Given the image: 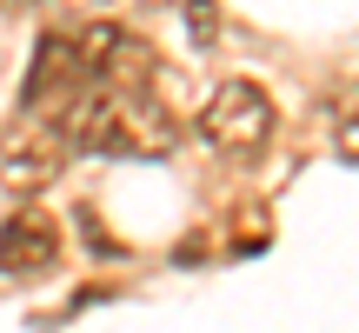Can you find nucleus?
I'll return each mask as SVG.
<instances>
[{
	"label": "nucleus",
	"mask_w": 359,
	"mask_h": 333,
	"mask_svg": "<svg viewBox=\"0 0 359 333\" xmlns=\"http://www.w3.org/2000/svg\"><path fill=\"white\" fill-rule=\"evenodd\" d=\"M180 147V114L167 80H100V133L93 154L127 160H167Z\"/></svg>",
	"instance_id": "obj_1"
},
{
	"label": "nucleus",
	"mask_w": 359,
	"mask_h": 333,
	"mask_svg": "<svg viewBox=\"0 0 359 333\" xmlns=\"http://www.w3.org/2000/svg\"><path fill=\"white\" fill-rule=\"evenodd\" d=\"M60 220L40 214V207H13L0 220V273L7 280H40V273L60 267Z\"/></svg>",
	"instance_id": "obj_4"
},
{
	"label": "nucleus",
	"mask_w": 359,
	"mask_h": 333,
	"mask_svg": "<svg viewBox=\"0 0 359 333\" xmlns=\"http://www.w3.org/2000/svg\"><path fill=\"white\" fill-rule=\"evenodd\" d=\"M200 133L213 141V154H226V160L266 154V141H273V100H266V87L246 80V74L219 80V87L206 93V107H200Z\"/></svg>",
	"instance_id": "obj_3"
},
{
	"label": "nucleus",
	"mask_w": 359,
	"mask_h": 333,
	"mask_svg": "<svg viewBox=\"0 0 359 333\" xmlns=\"http://www.w3.org/2000/svg\"><path fill=\"white\" fill-rule=\"evenodd\" d=\"M47 7H74V13H100L107 0H47Z\"/></svg>",
	"instance_id": "obj_7"
},
{
	"label": "nucleus",
	"mask_w": 359,
	"mask_h": 333,
	"mask_svg": "<svg viewBox=\"0 0 359 333\" xmlns=\"http://www.w3.org/2000/svg\"><path fill=\"white\" fill-rule=\"evenodd\" d=\"M187 27H193V40H200V47H213V34H219L213 0H187Z\"/></svg>",
	"instance_id": "obj_6"
},
{
	"label": "nucleus",
	"mask_w": 359,
	"mask_h": 333,
	"mask_svg": "<svg viewBox=\"0 0 359 333\" xmlns=\"http://www.w3.org/2000/svg\"><path fill=\"white\" fill-rule=\"evenodd\" d=\"M333 147L359 166V87H339L333 93Z\"/></svg>",
	"instance_id": "obj_5"
},
{
	"label": "nucleus",
	"mask_w": 359,
	"mask_h": 333,
	"mask_svg": "<svg viewBox=\"0 0 359 333\" xmlns=\"http://www.w3.org/2000/svg\"><path fill=\"white\" fill-rule=\"evenodd\" d=\"M67 133L53 127V114H40V107H20V114L0 127V187L20 193V200H34V193H47L53 180H60L67 166Z\"/></svg>",
	"instance_id": "obj_2"
}]
</instances>
